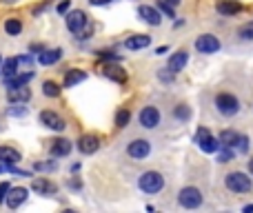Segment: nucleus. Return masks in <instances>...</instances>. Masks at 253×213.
I'll list each match as a JSON object with an SVG mask.
<instances>
[{
    "instance_id": "obj_15",
    "label": "nucleus",
    "mask_w": 253,
    "mask_h": 213,
    "mask_svg": "<svg viewBox=\"0 0 253 213\" xmlns=\"http://www.w3.org/2000/svg\"><path fill=\"white\" fill-rule=\"evenodd\" d=\"M7 98L11 105H16V102H27L31 98V89L27 87V84H22V87H11V89H7Z\"/></svg>"
},
{
    "instance_id": "obj_1",
    "label": "nucleus",
    "mask_w": 253,
    "mask_h": 213,
    "mask_svg": "<svg viewBox=\"0 0 253 213\" xmlns=\"http://www.w3.org/2000/svg\"><path fill=\"white\" fill-rule=\"evenodd\" d=\"M138 186H140L145 193H158L164 186V178H162V173H158V171H145L140 176V180H138Z\"/></svg>"
},
{
    "instance_id": "obj_5",
    "label": "nucleus",
    "mask_w": 253,
    "mask_h": 213,
    "mask_svg": "<svg viewBox=\"0 0 253 213\" xmlns=\"http://www.w3.org/2000/svg\"><path fill=\"white\" fill-rule=\"evenodd\" d=\"M195 142H198V146L204 151V153H216V151L220 149V142L209 133V129H198V133H195Z\"/></svg>"
},
{
    "instance_id": "obj_13",
    "label": "nucleus",
    "mask_w": 253,
    "mask_h": 213,
    "mask_svg": "<svg viewBox=\"0 0 253 213\" xmlns=\"http://www.w3.org/2000/svg\"><path fill=\"white\" fill-rule=\"evenodd\" d=\"M78 149H80V153L91 155V153H96V151L100 149V140H98L93 133H87V136H82L78 140Z\"/></svg>"
},
{
    "instance_id": "obj_2",
    "label": "nucleus",
    "mask_w": 253,
    "mask_h": 213,
    "mask_svg": "<svg viewBox=\"0 0 253 213\" xmlns=\"http://www.w3.org/2000/svg\"><path fill=\"white\" fill-rule=\"evenodd\" d=\"M224 184H226V189L233 191V193H249V191H251V178H247L240 171H233L224 178Z\"/></svg>"
},
{
    "instance_id": "obj_26",
    "label": "nucleus",
    "mask_w": 253,
    "mask_h": 213,
    "mask_svg": "<svg viewBox=\"0 0 253 213\" xmlns=\"http://www.w3.org/2000/svg\"><path fill=\"white\" fill-rule=\"evenodd\" d=\"M18 73H36L34 71V58L31 56H18Z\"/></svg>"
},
{
    "instance_id": "obj_44",
    "label": "nucleus",
    "mask_w": 253,
    "mask_h": 213,
    "mask_svg": "<svg viewBox=\"0 0 253 213\" xmlns=\"http://www.w3.org/2000/svg\"><path fill=\"white\" fill-rule=\"evenodd\" d=\"M0 73H2V56H0Z\"/></svg>"
},
{
    "instance_id": "obj_17",
    "label": "nucleus",
    "mask_w": 253,
    "mask_h": 213,
    "mask_svg": "<svg viewBox=\"0 0 253 213\" xmlns=\"http://www.w3.org/2000/svg\"><path fill=\"white\" fill-rule=\"evenodd\" d=\"M60 58H62V49H42V51L38 53V62H40L42 67L56 65Z\"/></svg>"
},
{
    "instance_id": "obj_29",
    "label": "nucleus",
    "mask_w": 253,
    "mask_h": 213,
    "mask_svg": "<svg viewBox=\"0 0 253 213\" xmlns=\"http://www.w3.org/2000/svg\"><path fill=\"white\" fill-rule=\"evenodd\" d=\"M127 122H129V111L127 109H120L118 113H115V124L122 129V127H127Z\"/></svg>"
},
{
    "instance_id": "obj_36",
    "label": "nucleus",
    "mask_w": 253,
    "mask_h": 213,
    "mask_svg": "<svg viewBox=\"0 0 253 213\" xmlns=\"http://www.w3.org/2000/svg\"><path fill=\"white\" fill-rule=\"evenodd\" d=\"M69 0H65V2H60V4H58V13H67V11H69Z\"/></svg>"
},
{
    "instance_id": "obj_28",
    "label": "nucleus",
    "mask_w": 253,
    "mask_h": 213,
    "mask_svg": "<svg viewBox=\"0 0 253 213\" xmlns=\"http://www.w3.org/2000/svg\"><path fill=\"white\" fill-rule=\"evenodd\" d=\"M4 31H7L9 36H18L22 31V22L18 20V18H9V20L4 22Z\"/></svg>"
},
{
    "instance_id": "obj_33",
    "label": "nucleus",
    "mask_w": 253,
    "mask_h": 213,
    "mask_svg": "<svg viewBox=\"0 0 253 213\" xmlns=\"http://www.w3.org/2000/svg\"><path fill=\"white\" fill-rule=\"evenodd\" d=\"M235 146H238L240 153H247V151H249V138L247 136H240L238 142H235Z\"/></svg>"
},
{
    "instance_id": "obj_39",
    "label": "nucleus",
    "mask_w": 253,
    "mask_h": 213,
    "mask_svg": "<svg viewBox=\"0 0 253 213\" xmlns=\"http://www.w3.org/2000/svg\"><path fill=\"white\" fill-rule=\"evenodd\" d=\"M29 49H31V51H42V49H44V47H42V44H31V47H29Z\"/></svg>"
},
{
    "instance_id": "obj_11",
    "label": "nucleus",
    "mask_w": 253,
    "mask_h": 213,
    "mask_svg": "<svg viewBox=\"0 0 253 213\" xmlns=\"http://www.w3.org/2000/svg\"><path fill=\"white\" fill-rule=\"evenodd\" d=\"M140 124L145 129H155L160 124V111L155 106H145L140 111Z\"/></svg>"
},
{
    "instance_id": "obj_38",
    "label": "nucleus",
    "mask_w": 253,
    "mask_h": 213,
    "mask_svg": "<svg viewBox=\"0 0 253 213\" xmlns=\"http://www.w3.org/2000/svg\"><path fill=\"white\" fill-rule=\"evenodd\" d=\"M89 2H91L93 7H102V4H109L111 0H89Z\"/></svg>"
},
{
    "instance_id": "obj_20",
    "label": "nucleus",
    "mask_w": 253,
    "mask_h": 213,
    "mask_svg": "<svg viewBox=\"0 0 253 213\" xmlns=\"http://www.w3.org/2000/svg\"><path fill=\"white\" fill-rule=\"evenodd\" d=\"M149 44H151V38H149V36L140 34V36H131V38H127L124 47L131 49V51H138V49H145V47H149Z\"/></svg>"
},
{
    "instance_id": "obj_18",
    "label": "nucleus",
    "mask_w": 253,
    "mask_h": 213,
    "mask_svg": "<svg viewBox=\"0 0 253 213\" xmlns=\"http://www.w3.org/2000/svg\"><path fill=\"white\" fill-rule=\"evenodd\" d=\"M71 153V142L65 140V138H56L51 140V155L53 158H65V155Z\"/></svg>"
},
{
    "instance_id": "obj_8",
    "label": "nucleus",
    "mask_w": 253,
    "mask_h": 213,
    "mask_svg": "<svg viewBox=\"0 0 253 213\" xmlns=\"http://www.w3.org/2000/svg\"><path fill=\"white\" fill-rule=\"evenodd\" d=\"M40 122L44 124L47 129H51V131H65V120L60 118V115L56 113V111H51V109H47V111H42L40 113Z\"/></svg>"
},
{
    "instance_id": "obj_21",
    "label": "nucleus",
    "mask_w": 253,
    "mask_h": 213,
    "mask_svg": "<svg viewBox=\"0 0 253 213\" xmlns=\"http://www.w3.org/2000/svg\"><path fill=\"white\" fill-rule=\"evenodd\" d=\"M102 73H105L109 80H113V82H124V80H127L124 69H122V67H118V65H105Z\"/></svg>"
},
{
    "instance_id": "obj_12",
    "label": "nucleus",
    "mask_w": 253,
    "mask_h": 213,
    "mask_svg": "<svg viewBox=\"0 0 253 213\" xmlns=\"http://www.w3.org/2000/svg\"><path fill=\"white\" fill-rule=\"evenodd\" d=\"M31 189L40 195H56L58 193V186L53 184L51 180H47V178H34V180H31Z\"/></svg>"
},
{
    "instance_id": "obj_41",
    "label": "nucleus",
    "mask_w": 253,
    "mask_h": 213,
    "mask_svg": "<svg viewBox=\"0 0 253 213\" xmlns=\"http://www.w3.org/2000/svg\"><path fill=\"white\" fill-rule=\"evenodd\" d=\"M253 211V204H247V207H244V213H251Z\"/></svg>"
},
{
    "instance_id": "obj_7",
    "label": "nucleus",
    "mask_w": 253,
    "mask_h": 213,
    "mask_svg": "<svg viewBox=\"0 0 253 213\" xmlns=\"http://www.w3.org/2000/svg\"><path fill=\"white\" fill-rule=\"evenodd\" d=\"M67 27H69L71 34H82L84 27H87V16H84V11H80V9L69 11V16H67Z\"/></svg>"
},
{
    "instance_id": "obj_27",
    "label": "nucleus",
    "mask_w": 253,
    "mask_h": 213,
    "mask_svg": "<svg viewBox=\"0 0 253 213\" xmlns=\"http://www.w3.org/2000/svg\"><path fill=\"white\" fill-rule=\"evenodd\" d=\"M42 93L47 98H58L60 96V87H58V82H53V80H44L42 82Z\"/></svg>"
},
{
    "instance_id": "obj_42",
    "label": "nucleus",
    "mask_w": 253,
    "mask_h": 213,
    "mask_svg": "<svg viewBox=\"0 0 253 213\" xmlns=\"http://www.w3.org/2000/svg\"><path fill=\"white\" fill-rule=\"evenodd\" d=\"M169 4H173V7H176V4H180V0H167Z\"/></svg>"
},
{
    "instance_id": "obj_31",
    "label": "nucleus",
    "mask_w": 253,
    "mask_h": 213,
    "mask_svg": "<svg viewBox=\"0 0 253 213\" xmlns=\"http://www.w3.org/2000/svg\"><path fill=\"white\" fill-rule=\"evenodd\" d=\"M158 9H160V11H164V13H167L169 18H173V16H176V13H173V4H169L167 0H160V2H158Z\"/></svg>"
},
{
    "instance_id": "obj_24",
    "label": "nucleus",
    "mask_w": 253,
    "mask_h": 213,
    "mask_svg": "<svg viewBox=\"0 0 253 213\" xmlns=\"http://www.w3.org/2000/svg\"><path fill=\"white\" fill-rule=\"evenodd\" d=\"M13 75H18V58H9L2 62V78L9 80Z\"/></svg>"
},
{
    "instance_id": "obj_43",
    "label": "nucleus",
    "mask_w": 253,
    "mask_h": 213,
    "mask_svg": "<svg viewBox=\"0 0 253 213\" xmlns=\"http://www.w3.org/2000/svg\"><path fill=\"white\" fill-rule=\"evenodd\" d=\"M249 171L253 173V160H251V162H249Z\"/></svg>"
},
{
    "instance_id": "obj_37",
    "label": "nucleus",
    "mask_w": 253,
    "mask_h": 213,
    "mask_svg": "<svg viewBox=\"0 0 253 213\" xmlns=\"http://www.w3.org/2000/svg\"><path fill=\"white\" fill-rule=\"evenodd\" d=\"M240 36H242L244 40H251V38H253V29H249V27H247V29L240 31Z\"/></svg>"
},
{
    "instance_id": "obj_4",
    "label": "nucleus",
    "mask_w": 253,
    "mask_h": 213,
    "mask_svg": "<svg viewBox=\"0 0 253 213\" xmlns=\"http://www.w3.org/2000/svg\"><path fill=\"white\" fill-rule=\"evenodd\" d=\"M178 202L184 209H198L200 204H202V193H200V189H195V186H184V189L180 191V195H178Z\"/></svg>"
},
{
    "instance_id": "obj_3",
    "label": "nucleus",
    "mask_w": 253,
    "mask_h": 213,
    "mask_svg": "<svg viewBox=\"0 0 253 213\" xmlns=\"http://www.w3.org/2000/svg\"><path fill=\"white\" fill-rule=\"evenodd\" d=\"M216 106L220 113L224 115H235L240 111V102L235 96H231V93H217L216 96Z\"/></svg>"
},
{
    "instance_id": "obj_30",
    "label": "nucleus",
    "mask_w": 253,
    "mask_h": 213,
    "mask_svg": "<svg viewBox=\"0 0 253 213\" xmlns=\"http://www.w3.org/2000/svg\"><path fill=\"white\" fill-rule=\"evenodd\" d=\"M220 155H217V160L220 162H229L231 158H233V151H231V146H220Z\"/></svg>"
},
{
    "instance_id": "obj_9",
    "label": "nucleus",
    "mask_w": 253,
    "mask_h": 213,
    "mask_svg": "<svg viewBox=\"0 0 253 213\" xmlns=\"http://www.w3.org/2000/svg\"><path fill=\"white\" fill-rule=\"evenodd\" d=\"M195 49L200 53H216L220 49V40L211 34H202L198 40H195Z\"/></svg>"
},
{
    "instance_id": "obj_25",
    "label": "nucleus",
    "mask_w": 253,
    "mask_h": 213,
    "mask_svg": "<svg viewBox=\"0 0 253 213\" xmlns=\"http://www.w3.org/2000/svg\"><path fill=\"white\" fill-rule=\"evenodd\" d=\"M238 131H231V129H226V131L220 133V138H217V142H220V146H235V142H238Z\"/></svg>"
},
{
    "instance_id": "obj_6",
    "label": "nucleus",
    "mask_w": 253,
    "mask_h": 213,
    "mask_svg": "<svg viewBox=\"0 0 253 213\" xmlns=\"http://www.w3.org/2000/svg\"><path fill=\"white\" fill-rule=\"evenodd\" d=\"M127 153L131 155L133 160H145L146 155L151 153V144H149V140H142V138H138V140L129 142Z\"/></svg>"
},
{
    "instance_id": "obj_10",
    "label": "nucleus",
    "mask_w": 253,
    "mask_h": 213,
    "mask_svg": "<svg viewBox=\"0 0 253 213\" xmlns=\"http://www.w3.org/2000/svg\"><path fill=\"white\" fill-rule=\"evenodd\" d=\"M25 200H27V189L25 186H11L9 193H7V198H4V202H7L9 209H18V207L25 204Z\"/></svg>"
},
{
    "instance_id": "obj_14",
    "label": "nucleus",
    "mask_w": 253,
    "mask_h": 213,
    "mask_svg": "<svg viewBox=\"0 0 253 213\" xmlns=\"http://www.w3.org/2000/svg\"><path fill=\"white\" fill-rule=\"evenodd\" d=\"M186 62H189V53H186L184 49H180V51H176L171 58H169L167 69L171 71V73H178V71H182L186 67Z\"/></svg>"
},
{
    "instance_id": "obj_23",
    "label": "nucleus",
    "mask_w": 253,
    "mask_h": 213,
    "mask_svg": "<svg viewBox=\"0 0 253 213\" xmlns=\"http://www.w3.org/2000/svg\"><path fill=\"white\" fill-rule=\"evenodd\" d=\"M20 151L13 149V146H0V162L4 164H13V162H20Z\"/></svg>"
},
{
    "instance_id": "obj_19",
    "label": "nucleus",
    "mask_w": 253,
    "mask_h": 213,
    "mask_svg": "<svg viewBox=\"0 0 253 213\" xmlns=\"http://www.w3.org/2000/svg\"><path fill=\"white\" fill-rule=\"evenodd\" d=\"M84 80H87V71H82V69H69L65 73V87L67 89L75 87V84L84 82Z\"/></svg>"
},
{
    "instance_id": "obj_35",
    "label": "nucleus",
    "mask_w": 253,
    "mask_h": 213,
    "mask_svg": "<svg viewBox=\"0 0 253 213\" xmlns=\"http://www.w3.org/2000/svg\"><path fill=\"white\" fill-rule=\"evenodd\" d=\"M9 189H11V186H9L7 182H2V184H0V202H4V198H7Z\"/></svg>"
},
{
    "instance_id": "obj_45",
    "label": "nucleus",
    "mask_w": 253,
    "mask_h": 213,
    "mask_svg": "<svg viewBox=\"0 0 253 213\" xmlns=\"http://www.w3.org/2000/svg\"><path fill=\"white\" fill-rule=\"evenodd\" d=\"M4 171V167H2V162H0V173H2Z\"/></svg>"
},
{
    "instance_id": "obj_40",
    "label": "nucleus",
    "mask_w": 253,
    "mask_h": 213,
    "mask_svg": "<svg viewBox=\"0 0 253 213\" xmlns=\"http://www.w3.org/2000/svg\"><path fill=\"white\" fill-rule=\"evenodd\" d=\"M155 53H158V56H162V53H167V47H158V49H155Z\"/></svg>"
},
{
    "instance_id": "obj_16",
    "label": "nucleus",
    "mask_w": 253,
    "mask_h": 213,
    "mask_svg": "<svg viewBox=\"0 0 253 213\" xmlns=\"http://www.w3.org/2000/svg\"><path fill=\"white\" fill-rule=\"evenodd\" d=\"M138 16L142 18L145 22H149V25H153V27H158L160 25V11L155 7H149V4H142V7H138Z\"/></svg>"
},
{
    "instance_id": "obj_34",
    "label": "nucleus",
    "mask_w": 253,
    "mask_h": 213,
    "mask_svg": "<svg viewBox=\"0 0 253 213\" xmlns=\"http://www.w3.org/2000/svg\"><path fill=\"white\" fill-rule=\"evenodd\" d=\"M25 113H27V109L22 106V102H16V106L9 109V115H16V118H20V115H25Z\"/></svg>"
},
{
    "instance_id": "obj_32",
    "label": "nucleus",
    "mask_w": 253,
    "mask_h": 213,
    "mask_svg": "<svg viewBox=\"0 0 253 213\" xmlns=\"http://www.w3.org/2000/svg\"><path fill=\"white\" fill-rule=\"evenodd\" d=\"M189 115H191L189 106H184V105L176 106V118H180V120H189Z\"/></svg>"
},
{
    "instance_id": "obj_22",
    "label": "nucleus",
    "mask_w": 253,
    "mask_h": 213,
    "mask_svg": "<svg viewBox=\"0 0 253 213\" xmlns=\"http://www.w3.org/2000/svg\"><path fill=\"white\" fill-rule=\"evenodd\" d=\"M240 9H242V4H240L238 0H220V2H217V11H220L222 16H235Z\"/></svg>"
}]
</instances>
